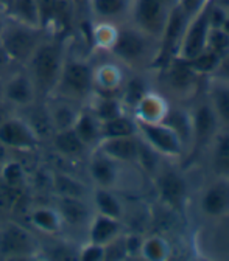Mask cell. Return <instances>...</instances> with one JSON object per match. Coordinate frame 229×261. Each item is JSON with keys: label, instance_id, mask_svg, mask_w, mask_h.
<instances>
[{"label": "cell", "instance_id": "46", "mask_svg": "<svg viewBox=\"0 0 229 261\" xmlns=\"http://www.w3.org/2000/svg\"><path fill=\"white\" fill-rule=\"evenodd\" d=\"M4 83H5V78L0 76V106L4 105Z\"/></svg>", "mask_w": 229, "mask_h": 261}, {"label": "cell", "instance_id": "10", "mask_svg": "<svg viewBox=\"0 0 229 261\" xmlns=\"http://www.w3.org/2000/svg\"><path fill=\"white\" fill-rule=\"evenodd\" d=\"M161 81L167 92L186 98L196 92L200 75L190 67V64L186 59L173 56L162 64Z\"/></svg>", "mask_w": 229, "mask_h": 261}, {"label": "cell", "instance_id": "3", "mask_svg": "<svg viewBox=\"0 0 229 261\" xmlns=\"http://www.w3.org/2000/svg\"><path fill=\"white\" fill-rule=\"evenodd\" d=\"M52 95L84 106L94 95V64L84 56L72 55L69 50Z\"/></svg>", "mask_w": 229, "mask_h": 261}, {"label": "cell", "instance_id": "25", "mask_svg": "<svg viewBox=\"0 0 229 261\" xmlns=\"http://www.w3.org/2000/svg\"><path fill=\"white\" fill-rule=\"evenodd\" d=\"M72 129L77 133V136L81 139V142L92 151L102 142V121L98 120L86 106L81 108Z\"/></svg>", "mask_w": 229, "mask_h": 261}, {"label": "cell", "instance_id": "34", "mask_svg": "<svg viewBox=\"0 0 229 261\" xmlns=\"http://www.w3.org/2000/svg\"><path fill=\"white\" fill-rule=\"evenodd\" d=\"M7 16L8 19H13L16 22L41 28L36 0H13L10 10L7 11Z\"/></svg>", "mask_w": 229, "mask_h": 261}, {"label": "cell", "instance_id": "32", "mask_svg": "<svg viewBox=\"0 0 229 261\" xmlns=\"http://www.w3.org/2000/svg\"><path fill=\"white\" fill-rule=\"evenodd\" d=\"M129 136H138V121L131 114L125 112L112 120L102 121V139Z\"/></svg>", "mask_w": 229, "mask_h": 261}, {"label": "cell", "instance_id": "39", "mask_svg": "<svg viewBox=\"0 0 229 261\" xmlns=\"http://www.w3.org/2000/svg\"><path fill=\"white\" fill-rule=\"evenodd\" d=\"M208 48L223 56L229 51V35L223 28H211L208 38Z\"/></svg>", "mask_w": 229, "mask_h": 261}, {"label": "cell", "instance_id": "20", "mask_svg": "<svg viewBox=\"0 0 229 261\" xmlns=\"http://www.w3.org/2000/svg\"><path fill=\"white\" fill-rule=\"evenodd\" d=\"M27 219L31 228L45 237H59L64 232L62 219L53 204H39L30 208Z\"/></svg>", "mask_w": 229, "mask_h": 261}, {"label": "cell", "instance_id": "23", "mask_svg": "<svg viewBox=\"0 0 229 261\" xmlns=\"http://www.w3.org/2000/svg\"><path fill=\"white\" fill-rule=\"evenodd\" d=\"M89 201L95 213H100L105 216H111L116 219L123 221L125 218V205L116 190L94 187L89 193Z\"/></svg>", "mask_w": 229, "mask_h": 261}, {"label": "cell", "instance_id": "18", "mask_svg": "<svg viewBox=\"0 0 229 261\" xmlns=\"http://www.w3.org/2000/svg\"><path fill=\"white\" fill-rule=\"evenodd\" d=\"M52 148V151L64 159V160H71V162H81L87 159L90 149L81 142V139L77 136L75 130L71 129H64V130H56L52 134L50 140L47 142Z\"/></svg>", "mask_w": 229, "mask_h": 261}, {"label": "cell", "instance_id": "43", "mask_svg": "<svg viewBox=\"0 0 229 261\" xmlns=\"http://www.w3.org/2000/svg\"><path fill=\"white\" fill-rule=\"evenodd\" d=\"M208 0H178V5L189 14V16H193L196 11H198Z\"/></svg>", "mask_w": 229, "mask_h": 261}, {"label": "cell", "instance_id": "13", "mask_svg": "<svg viewBox=\"0 0 229 261\" xmlns=\"http://www.w3.org/2000/svg\"><path fill=\"white\" fill-rule=\"evenodd\" d=\"M55 202L62 224L64 230H84L94 215V208L90 205L89 198H74V196H53Z\"/></svg>", "mask_w": 229, "mask_h": 261}, {"label": "cell", "instance_id": "44", "mask_svg": "<svg viewBox=\"0 0 229 261\" xmlns=\"http://www.w3.org/2000/svg\"><path fill=\"white\" fill-rule=\"evenodd\" d=\"M7 20H8V16L5 14V11L0 8V33H2V30H4V27H5V23H7Z\"/></svg>", "mask_w": 229, "mask_h": 261}, {"label": "cell", "instance_id": "26", "mask_svg": "<svg viewBox=\"0 0 229 261\" xmlns=\"http://www.w3.org/2000/svg\"><path fill=\"white\" fill-rule=\"evenodd\" d=\"M100 121H108L112 120L122 114L126 112L123 103L119 96L116 95H98L94 93L89 101L84 105Z\"/></svg>", "mask_w": 229, "mask_h": 261}, {"label": "cell", "instance_id": "22", "mask_svg": "<svg viewBox=\"0 0 229 261\" xmlns=\"http://www.w3.org/2000/svg\"><path fill=\"white\" fill-rule=\"evenodd\" d=\"M123 83L125 75L117 61L94 65V93L119 96Z\"/></svg>", "mask_w": 229, "mask_h": 261}, {"label": "cell", "instance_id": "45", "mask_svg": "<svg viewBox=\"0 0 229 261\" xmlns=\"http://www.w3.org/2000/svg\"><path fill=\"white\" fill-rule=\"evenodd\" d=\"M11 4H13V0H0V8H2V10L5 11V14H7V11L10 10Z\"/></svg>", "mask_w": 229, "mask_h": 261}, {"label": "cell", "instance_id": "41", "mask_svg": "<svg viewBox=\"0 0 229 261\" xmlns=\"http://www.w3.org/2000/svg\"><path fill=\"white\" fill-rule=\"evenodd\" d=\"M16 67H17V65L13 62V59L10 58V55L5 51V48L2 45H0V76L5 78Z\"/></svg>", "mask_w": 229, "mask_h": 261}, {"label": "cell", "instance_id": "30", "mask_svg": "<svg viewBox=\"0 0 229 261\" xmlns=\"http://www.w3.org/2000/svg\"><path fill=\"white\" fill-rule=\"evenodd\" d=\"M167 109H169L167 105L164 103V100L159 95L148 92L139 101V105L131 111L133 112L131 115L138 121H162Z\"/></svg>", "mask_w": 229, "mask_h": 261}, {"label": "cell", "instance_id": "28", "mask_svg": "<svg viewBox=\"0 0 229 261\" xmlns=\"http://www.w3.org/2000/svg\"><path fill=\"white\" fill-rule=\"evenodd\" d=\"M209 145L214 173L220 177H229V129H220Z\"/></svg>", "mask_w": 229, "mask_h": 261}, {"label": "cell", "instance_id": "47", "mask_svg": "<svg viewBox=\"0 0 229 261\" xmlns=\"http://www.w3.org/2000/svg\"><path fill=\"white\" fill-rule=\"evenodd\" d=\"M75 4H80V5H83V7H86L87 10H89V0H74Z\"/></svg>", "mask_w": 229, "mask_h": 261}, {"label": "cell", "instance_id": "11", "mask_svg": "<svg viewBox=\"0 0 229 261\" xmlns=\"http://www.w3.org/2000/svg\"><path fill=\"white\" fill-rule=\"evenodd\" d=\"M39 101L36 87L24 67H16L5 76L4 83V105L14 109H27Z\"/></svg>", "mask_w": 229, "mask_h": 261}, {"label": "cell", "instance_id": "35", "mask_svg": "<svg viewBox=\"0 0 229 261\" xmlns=\"http://www.w3.org/2000/svg\"><path fill=\"white\" fill-rule=\"evenodd\" d=\"M39 256L49 259H78V246L67 240H55L39 247Z\"/></svg>", "mask_w": 229, "mask_h": 261}, {"label": "cell", "instance_id": "12", "mask_svg": "<svg viewBox=\"0 0 229 261\" xmlns=\"http://www.w3.org/2000/svg\"><path fill=\"white\" fill-rule=\"evenodd\" d=\"M87 176L94 187L116 190L122 179V163L108 157L98 149H92L87 155Z\"/></svg>", "mask_w": 229, "mask_h": 261}, {"label": "cell", "instance_id": "2", "mask_svg": "<svg viewBox=\"0 0 229 261\" xmlns=\"http://www.w3.org/2000/svg\"><path fill=\"white\" fill-rule=\"evenodd\" d=\"M108 51L120 65L141 69L154 64L159 53V42L131 23L117 28L116 39Z\"/></svg>", "mask_w": 229, "mask_h": 261}, {"label": "cell", "instance_id": "9", "mask_svg": "<svg viewBox=\"0 0 229 261\" xmlns=\"http://www.w3.org/2000/svg\"><path fill=\"white\" fill-rule=\"evenodd\" d=\"M211 7H212V0H208L198 11L189 17L176 56L189 61L208 48V38L211 31V23H209Z\"/></svg>", "mask_w": 229, "mask_h": 261}, {"label": "cell", "instance_id": "29", "mask_svg": "<svg viewBox=\"0 0 229 261\" xmlns=\"http://www.w3.org/2000/svg\"><path fill=\"white\" fill-rule=\"evenodd\" d=\"M52 193L53 196H74V198H89L90 190L65 171H52Z\"/></svg>", "mask_w": 229, "mask_h": 261}, {"label": "cell", "instance_id": "6", "mask_svg": "<svg viewBox=\"0 0 229 261\" xmlns=\"http://www.w3.org/2000/svg\"><path fill=\"white\" fill-rule=\"evenodd\" d=\"M39 247L41 243L25 225L16 221L0 224V258H35L39 256Z\"/></svg>", "mask_w": 229, "mask_h": 261}, {"label": "cell", "instance_id": "31", "mask_svg": "<svg viewBox=\"0 0 229 261\" xmlns=\"http://www.w3.org/2000/svg\"><path fill=\"white\" fill-rule=\"evenodd\" d=\"M131 0H89V11L98 22H112L129 11Z\"/></svg>", "mask_w": 229, "mask_h": 261}, {"label": "cell", "instance_id": "24", "mask_svg": "<svg viewBox=\"0 0 229 261\" xmlns=\"http://www.w3.org/2000/svg\"><path fill=\"white\" fill-rule=\"evenodd\" d=\"M206 100L214 109L221 129H229V81L212 76L206 90Z\"/></svg>", "mask_w": 229, "mask_h": 261}, {"label": "cell", "instance_id": "33", "mask_svg": "<svg viewBox=\"0 0 229 261\" xmlns=\"http://www.w3.org/2000/svg\"><path fill=\"white\" fill-rule=\"evenodd\" d=\"M148 92H150V87L142 76H131V78H125L119 98L122 100L126 111L128 109L133 111Z\"/></svg>", "mask_w": 229, "mask_h": 261}, {"label": "cell", "instance_id": "16", "mask_svg": "<svg viewBox=\"0 0 229 261\" xmlns=\"http://www.w3.org/2000/svg\"><path fill=\"white\" fill-rule=\"evenodd\" d=\"M200 212L211 219L229 215V177H220L209 184L200 196Z\"/></svg>", "mask_w": 229, "mask_h": 261}, {"label": "cell", "instance_id": "37", "mask_svg": "<svg viewBox=\"0 0 229 261\" xmlns=\"http://www.w3.org/2000/svg\"><path fill=\"white\" fill-rule=\"evenodd\" d=\"M141 256L145 259H164L169 253V244L161 237H148L142 240L141 244Z\"/></svg>", "mask_w": 229, "mask_h": 261}, {"label": "cell", "instance_id": "40", "mask_svg": "<svg viewBox=\"0 0 229 261\" xmlns=\"http://www.w3.org/2000/svg\"><path fill=\"white\" fill-rule=\"evenodd\" d=\"M105 255H106V249L102 244L86 240L81 246H78L80 261H105Z\"/></svg>", "mask_w": 229, "mask_h": 261}, {"label": "cell", "instance_id": "36", "mask_svg": "<svg viewBox=\"0 0 229 261\" xmlns=\"http://www.w3.org/2000/svg\"><path fill=\"white\" fill-rule=\"evenodd\" d=\"M221 56L209 48H206L204 51H201L198 56H195L192 59H189L187 62L190 64V67L198 73L200 76H212L218 67Z\"/></svg>", "mask_w": 229, "mask_h": 261}, {"label": "cell", "instance_id": "17", "mask_svg": "<svg viewBox=\"0 0 229 261\" xmlns=\"http://www.w3.org/2000/svg\"><path fill=\"white\" fill-rule=\"evenodd\" d=\"M141 139L139 136L102 139L95 149L102 151L108 157L117 160L122 165H138Z\"/></svg>", "mask_w": 229, "mask_h": 261}, {"label": "cell", "instance_id": "38", "mask_svg": "<svg viewBox=\"0 0 229 261\" xmlns=\"http://www.w3.org/2000/svg\"><path fill=\"white\" fill-rule=\"evenodd\" d=\"M38 2V11H39V23L42 31L50 33L53 22H55V16L59 7L61 0H36Z\"/></svg>", "mask_w": 229, "mask_h": 261}, {"label": "cell", "instance_id": "7", "mask_svg": "<svg viewBox=\"0 0 229 261\" xmlns=\"http://www.w3.org/2000/svg\"><path fill=\"white\" fill-rule=\"evenodd\" d=\"M138 136L161 157L178 159L184 154L186 145L182 139L164 121H138Z\"/></svg>", "mask_w": 229, "mask_h": 261}, {"label": "cell", "instance_id": "19", "mask_svg": "<svg viewBox=\"0 0 229 261\" xmlns=\"http://www.w3.org/2000/svg\"><path fill=\"white\" fill-rule=\"evenodd\" d=\"M44 103L50 117L53 133L71 129L83 108L81 105L71 101V100H65V98L58 96V95H50L49 98H45Z\"/></svg>", "mask_w": 229, "mask_h": 261}, {"label": "cell", "instance_id": "21", "mask_svg": "<svg viewBox=\"0 0 229 261\" xmlns=\"http://www.w3.org/2000/svg\"><path fill=\"white\" fill-rule=\"evenodd\" d=\"M122 233H123V221L95 212L86 227V240L102 246L109 244Z\"/></svg>", "mask_w": 229, "mask_h": 261}, {"label": "cell", "instance_id": "42", "mask_svg": "<svg viewBox=\"0 0 229 261\" xmlns=\"http://www.w3.org/2000/svg\"><path fill=\"white\" fill-rule=\"evenodd\" d=\"M212 76L214 78H218V80L229 81V51L221 56L218 67H217V70H215V73Z\"/></svg>", "mask_w": 229, "mask_h": 261}, {"label": "cell", "instance_id": "14", "mask_svg": "<svg viewBox=\"0 0 229 261\" xmlns=\"http://www.w3.org/2000/svg\"><path fill=\"white\" fill-rule=\"evenodd\" d=\"M190 115V124H192V143L196 146L209 145L211 140L218 134L221 129V124L211 108L209 101L204 100L196 103L193 109L189 112Z\"/></svg>", "mask_w": 229, "mask_h": 261}, {"label": "cell", "instance_id": "5", "mask_svg": "<svg viewBox=\"0 0 229 261\" xmlns=\"http://www.w3.org/2000/svg\"><path fill=\"white\" fill-rule=\"evenodd\" d=\"M178 0H131V23L159 42L170 13Z\"/></svg>", "mask_w": 229, "mask_h": 261}, {"label": "cell", "instance_id": "1", "mask_svg": "<svg viewBox=\"0 0 229 261\" xmlns=\"http://www.w3.org/2000/svg\"><path fill=\"white\" fill-rule=\"evenodd\" d=\"M67 53L69 38L45 33L36 50L24 65V69L36 87L39 100H45L55 92Z\"/></svg>", "mask_w": 229, "mask_h": 261}, {"label": "cell", "instance_id": "4", "mask_svg": "<svg viewBox=\"0 0 229 261\" xmlns=\"http://www.w3.org/2000/svg\"><path fill=\"white\" fill-rule=\"evenodd\" d=\"M44 36L45 31L38 27H30L8 19L0 33V45L5 48L17 67H24Z\"/></svg>", "mask_w": 229, "mask_h": 261}, {"label": "cell", "instance_id": "8", "mask_svg": "<svg viewBox=\"0 0 229 261\" xmlns=\"http://www.w3.org/2000/svg\"><path fill=\"white\" fill-rule=\"evenodd\" d=\"M41 137L20 115H10L0 121V148L16 152H36L42 146Z\"/></svg>", "mask_w": 229, "mask_h": 261}, {"label": "cell", "instance_id": "27", "mask_svg": "<svg viewBox=\"0 0 229 261\" xmlns=\"http://www.w3.org/2000/svg\"><path fill=\"white\" fill-rule=\"evenodd\" d=\"M0 184L24 193L30 184V173L24 162L17 159H7L0 163Z\"/></svg>", "mask_w": 229, "mask_h": 261}, {"label": "cell", "instance_id": "15", "mask_svg": "<svg viewBox=\"0 0 229 261\" xmlns=\"http://www.w3.org/2000/svg\"><path fill=\"white\" fill-rule=\"evenodd\" d=\"M159 199L170 208H181L187 199V180L175 168H162L156 174Z\"/></svg>", "mask_w": 229, "mask_h": 261}]
</instances>
